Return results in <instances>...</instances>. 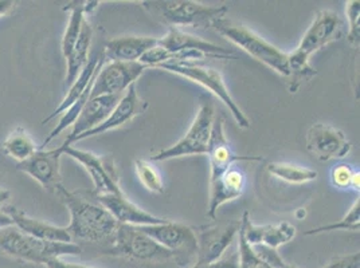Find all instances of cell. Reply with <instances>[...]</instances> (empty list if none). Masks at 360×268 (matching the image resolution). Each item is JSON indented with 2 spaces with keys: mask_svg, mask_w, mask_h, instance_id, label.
<instances>
[{
  "mask_svg": "<svg viewBox=\"0 0 360 268\" xmlns=\"http://www.w3.org/2000/svg\"><path fill=\"white\" fill-rule=\"evenodd\" d=\"M0 253L25 262L45 266L53 259L79 255L81 247L73 241L60 243L32 238L13 225L0 229Z\"/></svg>",
  "mask_w": 360,
  "mask_h": 268,
  "instance_id": "cell-2",
  "label": "cell"
},
{
  "mask_svg": "<svg viewBox=\"0 0 360 268\" xmlns=\"http://www.w3.org/2000/svg\"><path fill=\"white\" fill-rule=\"evenodd\" d=\"M140 229L165 250L174 253L175 259L179 262L181 257H186L187 262L191 256H196L195 232L194 228L186 224L167 220L163 224L140 227Z\"/></svg>",
  "mask_w": 360,
  "mask_h": 268,
  "instance_id": "cell-12",
  "label": "cell"
},
{
  "mask_svg": "<svg viewBox=\"0 0 360 268\" xmlns=\"http://www.w3.org/2000/svg\"><path fill=\"white\" fill-rule=\"evenodd\" d=\"M97 201L109 210V213L119 224L144 227V225H155V224H163L167 222V219L158 217L150 212L137 207L135 203H132L124 194V192L98 194Z\"/></svg>",
  "mask_w": 360,
  "mask_h": 268,
  "instance_id": "cell-17",
  "label": "cell"
},
{
  "mask_svg": "<svg viewBox=\"0 0 360 268\" xmlns=\"http://www.w3.org/2000/svg\"><path fill=\"white\" fill-rule=\"evenodd\" d=\"M345 15L348 20L347 41L354 48H358L360 43V1L349 0L345 3Z\"/></svg>",
  "mask_w": 360,
  "mask_h": 268,
  "instance_id": "cell-33",
  "label": "cell"
},
{
  "mask_svg": "<svg viewBox=\"0 0 360 268\" xmlns=\"http://www.w3.org/2000/svg\"><path fill=\"white\" fill-rule=\"evenodd\" d=\"M45 268H98L91 267V266H85L81 263H70L66 262L63 259H53L50 262H47L45 264Z\"/></svg>",
  "mask_w": 360,
  "mask_h": 268,
  "instance_id": "cell-38",
  "label": "cell"
},
{
  "mask_svg": "<svg viewBox=\"0 0 360 268\" xmlns=\"http://www.w3.org/2000/svg\"><path fill=\"white\" fill-rule=\"evenodd\" d=\"M246 188V176L240 168H229L222 176L210 181V201L207 216L217 217L218 208L226 203L240 199Z\"/></svg>",
  "mask_w": 360,
  "mask_h": 268,
  "instance_id": "cell-21",
  "label": "cell"
},
{
  "mask_svg": "<svg viewBox=\"0 0 360 268\" xmlns=\"http://www.w3.org/2000/svg\"><path fill=\"white\" fill-rule=\"evenodd\" d=\"M266 169L276 179L283 180L289 184H307L317 179L316 170L299 165L271 163Z\"/></svg>",
  "mask_w": 360,
  "mask_h": 268,
  "instance_id": "cell-29",
  "label": "cell"
},
{
  "mask_svg": "<svg viewBox=\"0 0 360 268\" xmlns=\"http://www.w3.org/2000/svg\"><path fill=\"white\" fill-rule=\"evenodd\" d=\"M317 70L311 66L309 60L296 53L295 50L288 53V76H286V86L290 93H297L304 82L311 81Z\"/></svg>",
  "mask_w": 360,
  "mask_h": 268,
  "instance_id": "cell-28",
  "label": "cell"
},
{
  "mask_svg": "<svg viewBox=\"0 0 360 268\" xmlns=\"http://www.w3.org/2000/svg\"><path fill=\"white\" fill-rule=\"evenodd\" d=\"M188 268H238V257L237 253L227 255L218 262L214 263H194L191 267Z\"/></svg>",
  "mask_w": 360,
  "mask_h": 268,
  "instance_id": "cell-37",
  "label": "cell"
},
{
  "mask_svg": "<svg viewBox=\"0 0 360 268\" xmlns=\"http://www.w3.org/2000/svg\"><path fill=\"white\" fill-rule=\"evenodd\" d=\"M91 8H96V3L90 1H72L63 7L65 11L70 13V18L66 26L65 34L62 36L60 42V50L65 58H68L73 50L79 34L82 30V23L85 20V14L89 13Z\"/></svg>",
  "mask_w": 360,
  "mask_h": 268,
  "instance_id": "cell-25",
  "label": "cell"
},
{
  "mask_svg": "<svg viewBox=\"0 0 360 268\" xmlns=\"http://www.w3.org/2000/svg\"><path fill=\"white\" fill-rule=\"evenodd\" d=\"M62 156V145L54 149H38L29 160L16 164V169L38 181L47 191L57 192L62 185L60 168Z\"/></svg>",
  "mask_w": 360,
  "mask_h": 268,
  "instance_id": "cell-14",
  "label": "cell"
},
{
  "mask_svg": "<svg viewBox=\"0 0 360 268\" xmlns=\"http://www.w3.org/2000/svg\"><path fill=\"white\" fill-rule=\"evenodd\" d=\"M240 220L214 223L194 228L196 238V263H214L225 256L227 248L238 235Z\"/></svg>",
  "mask_w": 360,
  "mask_h": 268,
  "instance_id": "cell-9",
  "label": "cell"
},
{
  "mask_svg": "<svg viewBox=\"0 0 360 268\" xmlns=\"http://www.w3.org/2000/svg\"><path fill=\"white\" fill-rule=\"evenodd\" d=\"M158 45L165 47L171 55L184 50H193L206 54L211 60H236L233 53L225 47L203 41L195 35L180 30L178 27H169L165 36L158 39Z\"/></svg>",
  "mask_w": 360,
  "mask_h": 268,
  "instance_id": "cell-19",
  "label": "cell"
},
{
  "mask_svg": "<svg viewBox=\"0 0 360 268\" xmlns=\"http://www.w3.org/2000/svg\"><path fill=\"white\" fill-rule=\"evenodd\" d=\"M93 38V29L89 22L85 19L82 23V30L70 55L66 58V86H70L75 78L82 72L89 60L90 46Z\"/></svg>",
  "mask_w": 360,
  "mask_h": 268,
  "instance_id": "cell-26",
  "label": "cell"
},
{
  "mask_svg": "<svg viewBox=\"0 0 360 268\" xmlns=\"http://www.w3.org/2000/svg\"><path fill=\"white\" fill-rule=\"evenodd\" d=\"M122 95L124 94H109L90 98L75 121L72 133L68 135L63 144L73 145L82 134L88 133L98 125H101L112 113V110L120 101Z\"/></svg>",
  "mask_w": 360,
  "mask_h": 268,
  "instance_id": "cell-18",
  "label": "cell"
},
{
  "mask_svg": "<svg viewBox=\"0 0 360 268\" xmlns=\"http://www.w3.org/2000/svg\"><path fill=\"white\" fill-rule=\"evenodd\" d=\"M345 35V25L335 11L321 10L316 14L314 22L305 31L301 42L295 48L305 58H311L312 54L320 51L326 46L330 45L335 41H339Z\"/></svg>",
  "mask_w": 360,
  "mask_h": 268,
  "instance_id": "cell-11",
  "label": "cell"
},
{
  "mask_svg": "<svg viewBox=\"0 0 360 268\" xmlns=\"http://www.w3.org/2000/svg\"><path fill=\"white\" fill-rule=\"evenodd\" d=\"M38 149L39 145L35 144L29 132H26L23 128H16L11 130L1 142L3 153L15 160L18 164L29 160Z\"/></svg>",
  "mask_w": 360,
  "mask_h": 268,
  "instance_id": "cell-27",
  "label": "cell"
},
{
  "mask_svg": "<svg viewBox=\"0 0 360 268\" xmlns=\"http://www.w3.org/2000/svg\"><path fill=\"white\" fill-rule=\"evenodd\" d=\"M158 69L165 70L172 74L180 75L186 79H190L198 85L203 86L205 89L210 90L211 93L221 100V102L227 106L230 110L233 119L238 123L242 129L250 128V119L245 116V113L240 110L238 104L231 97L230 91L226 86L225 79L217 69H212L205 65H199L194 62H183V63H165L160 65Z\"/></svg>",
  "mask_w": 360,
  "mask_h": 268,
  "instance_id": "cell-5",
  "label": "cell"
},
{
  "mask_svg": "<svg viewBox=\"0 0 360 268\" xmlns=\"http://www.w3.org/2000/svg\"><path fill=\"white\" fill-rule=\"evenodd\" d=\"M56 194L70 212V224L66 227L72 241L113 243L119 223L98 201L93 203L60 185Z\"/></svg>",
  "mask_w": 360,
  "mask_h": 268,
  "instance_id": "cell-1",
  "label": "cell"
},
{
  "mask_svg": "<svg viewBox=\"0 0 360 268\" xmlns=\"http://www.w3.org/2000/svg\"><path fill=\"white\" fill-rule=\"evenodd\" d=\"M156 45L158 38L128 35L108 41L103 51L110 62H139L146 51Z\"/></svg>",
  "mask_w": 360,
  "mask_h": 268,
  "instance_id": "cell-24",
  "label": "cell"
},
{
  "mask_svg": "<svg viewBox=\"0 0 360 268\" xmlns=\"http://www.w3.org/2000/svg\"><path fill=\"white\" fill-rule=\"evenodd\" d=\"M1 208L10 215L14 227L29 236L39 239V240H47V241L72 243V238L66 227H57L54 224L31 217L30 215H27L26 212L13 206H3Z\"/></svg>",
  "mask_w": 360,
  "mask_h": 268,
  "instance_id": "cell-22",
  "label": "cell"
},
{
  "mask_svg": "<svg viewBox=\"0 0 360 268\" xmlns=\"http://www.w3.org/2000/svg\"><path fill=\"white\" fill-rule=\"evenodd\" d=\"M135 172L139 181L152 194H165V184L158 168L147 160L137 159L135 161Z\"/></svg>",
  "mask_w": 360,
  "mask_h": 268,
  "instance_id": "cell-31",
  "label": "cell"
},
{
  "mask_svg": "<svg viewBox=\"0 0 360 268\" xmlns=\"http://www.w3.org/2000/svg\"><path fill=\"white\" fill-rule=\"evenodd\" d=\"M307 150L320 161L340 160L351 152L345 134L330 123H315L305 135Z\"/></svg>",
  "mask_w": 360,
  "mask_h": 268,
  "instance_id": "cell-13",
  "label": "cell"
},
{
  "mask_svg": "<svg viewBox=\"0 0 360 268\" xmlns=\"http://www.w3.org/2000/svg\"><path fill=\"white\" fill-rule=\"evenodd\" d=\"M240 229L246 241L252 247L264 244L274 250H278V247L285 246L296 236V227L293 224L281 222L278 224L255 225L250 220L249 212H245L240 217Z\"/></svg>",
  "mask_w": 360,
  "mask_h": 268,
  "instance_id": "cell-16",
  "label": "cell"
},
{
  "mask_svg": "<svg viewBox=\"0 0 360 268\" xmlns=\"http://www.w3.org/2000/svg\"><path fill=\"white\" fill-rule=\"evenodd\" d=\"M330 177L333 187L339 189H352L359 192V170H356L351 165L339 164L333 166L330 170Z\"/></svg>",
  "mask_w": 360,
  "mask_h": 268,
  "instance_id": "cell-32",
  "label": "cell"
},
{
  "mask_svg": "<svg viewBox=\"0 0 360 268\" xmlns=\"http://www.w3.org/2000/svg\"><path fill=\"white\" fill-rule=\"evenodd\" d=\"M211 27L231 43L246 51L255 60L266 65L284 78L288 76V53L271 45L258 34H255V31L227 19L226 16L217 19Z\"/></svg>",
  "mask_w": 360,
  "mask_h": 268,
  "instance_id": "cell-4",
  "label": "cell"
},
{
  "mask_svg": "<svg viewBox=\"0 0 360 268\" xmlns=\"http://www.w3.org/2000/svg\"><path fill=\"white\" fill-rule=\"evenodd\" d=\"M140 62H110L96 75L90 98L109 94H122L135 85L136 81L147 70Z\"/></svg>",
  "mask_w": 360,
  "mask_h": 268,
  "instance_id": "cell-10",
  "label": "cell"
},
{
  "mask_svg": "<svg viewBox=\"0 0 360 268\" xmlns=\"http://www.w3.org/2000/svg\"><path fill=\"white\" fill-rule=\"evenodd\" d=\"M16 1L13 0H0V18L10 15L16 8Z\"/></svg>",
  "mask_w": 360,
  "mask_h": 268,
  "instance_id": "cell-39",
  "label": "cell"
},
{
  "mask_svg": "<svg viewBox=\"0 0 360 268\" xmlns=\"http://www.w3.org/2000/svg\"><path fill=\"white\" fill-rule=\"evenodd\" d=\"M214 119H215V114H214L212 105L210 102L202 104L187 133L184 134L175 145L159 150L158 153L152 154L150 160L168 161L178 157H184V156L207 154Z\"/></svg>",
  "mask_w": 360,
  "mask_h": 268,
  "instance_id": "cell-7",
  "label": "cell"
},
{
  "mask_svg": "<svg viewBox=\"0 0 360 268\" xmlns=\"http://www.w3.org/2000/svg\"><path fill=\"white\" fill-rule=\"evenodd\" d=\"M323 268H360V253H354L338 256Z\"/></svg>",
  "mask_w": 360,
  "mask_h": 268,
  "instance_id": "cell-36",
  "label": "cell"
},
{
  "mask_svg": "<svg viewBox=\"0 0 360 268\" xmlns=\"http://www.w3.org/2000/svg\"><path fill=\"white\" fill-rule=\"evenodd\" d=\"M284 268H299V267H295V266H289V264H286L285 267Z\"/></svg>",
  "mask_w": 360,
  "mask_h": 268,
  "instance_id": "cell-42",
  "label": "cell"
},
{
  "mask_svg": "<svg viewBox=\"0 0 360 268\" xmlns=\"http://www.w3.org/2000/svg\"><path fill=\"white\" fill-rule=\"evenodd\" d=\"M13 219L10 217V215L3 208H0V229L7 228V227H13Z\"/></svg>",
  "mask_w": 360,
  "mask_h": 268,
  "instance_id": "cell-40",
  "label": "cell"
},
{
  "mask_svg": "<svg viewBox=\"0 0 360 268\" xmlns=\"http://www.w3.org/2000/svg\"><path fill=\"white\" fill-rule=\"evenodd\" d=\"M10 197H11V192H10L7 188L0 187V208H1L3 206H6V203L8 201Z\"/></svg>",
  "mask_w": 360,
  "mask_h": 268,
  "instance_id": "cell-41",
  "label": "cell"
},
{
  "mask_svg": "<svg viewBox=\"0 0 360 268\" xmlns=\"http://www.w3.org/2000/svg\"><path fill=\"white\" fill-rule=\"evenodd\" d=\"M143 8L152 18L162 20L169 27H195L209 29L212 23L227 15V6H206L191 0H165V1H143Z\"/></svg>",
  "mask_w": 360,
  "mask_h": 268,
  "instance_id": "cell-3",
  "label": "cell"
},
{
  "mask_svg": "<svg viewBox=\"0 0 360 268\" xmlns=\"http://www.w3.org/2000/svg\"><path fill=\"white\" fill-rule=\"evenodd\" d=\"M210 164V181L222 176L229 168L240 161H264L261 156H240L231 149L226 138L224 119H214L210 144L207 150Z\"/></svg>",
  "mask_w": 360,
  "mask_h": 268,
  "instance_id": "cell-15",
  "label": "cell"
},
{
  "mask_svg": "<svg viewBox=\"0 0 360 268\" xmlns=\"http://www.w3.org/2000/svg\"><path fill=\"white\" fill-rule=\"evenodd\" d=\"M108 253L141 263H162L175 255L144 234L140 227L119 224Z\"/></svg>",
  "mask_w": 360,
  "mask_h": 268,
  "instance_id": "cell-6",
  "label": "cell"
},
{
  "mask_svg": "<svg viewBox=\"0 0 360 268\" xmlns=\"http://www.w3.org/2000/svg\"><path fill=\"white\" fill-rule=\"evenodd\" d=\"M105 62V55H104V51H103V50H101L100 53H97L94 57L89 58L88 63H86L85 67L82 69V72L75 78V82L69 86V89L66 91V94H65L63 100L60 101V104L53 110V113H50V114L42 121V125H46L47 122H50V121H53L56 117L60 116L66 109H69L72 105L75 104V101H77L86 90L91 88L96 75L100 72V69L104 66Z\"/></svg>",
  "mask_w": 360,
  "mask_h": 268,
  "instance_id": "cell-23",
  "label": "cell"
},
{
  "mask_svg": "<svg viewBox=\"0 0 360 268\" xmlns=\"http://www.w3.org/2000/svg\"><path fill=\"white\" fill-rule=\"evenodd\" d=\"M255 253L269 266L270 268H284L286 266L284 259L280 256V253L277 250L264 246V244H258L253 247Z\"/></svg>",
  "mask_w": 360,
  "mask_h": 268,
  "instance_id": "cell-35",
  "label": "cell"
},
{
  "mask_svg": "<svg viewBox=\"0 0 360 268\" xmlns=\"http://www.w3.org/2000/svg\"><path fill=\"white\" fill-rule=\"evenodd\" d=\"M238 268H270L257 253L253 247L246 241L243 232L238 231Z\"/></svg>",
  "mask_w": 360,
  "mask_h": 268,
  "instance_id": "cell-34",
  "label": "cell"
},
{
  "mask_svg": "<svg viewBox=\"0 0 360 268\" xmlns=\"http://www.w3.org/2000/svg\"><path fill=\"white\" fill-rule=\"evenodd\" d=\"M360 228V200L358 199L349 210L347 212L345 217L336 223L327 224L321 225L317 228H312L309 231H305L304 235L311 236V235H320L324 232H330V231H359Z\"/></svg>",
  "mask_w": 360,
  "mask_h": 268,
  "instance_id": "cell-30",
  "label": "cell"
},
{
  "mask_svg": "<svg viewBox=\"0 0 360 268\" xmlns=\"http://www.w3.org/2000/svg\"><path fill=\"white\" fill-rule=\"evenodd\" d=\"M62 147L63 156H69L86 169L94 184L97 196L122 192L119 182V172L112 154L98 156L88 150L77 149L73 145L62 144Z\"/></svg>",
  "mask_w": 360,
  "mask_h": 268,
  "instance_id": "cell-8",
  "label": "cell"
},
{
  "mask_svg": "<svg viewBox=\"0 0 360 268\" xmlns=\"http://www.w3.org/2000/svg\"><path fill=\"white\" fill-rule=\"evenodd\" d=\"M147 107H148V102L139 97L135 85H132L129 89L124 93V95L121 97V100L117 102V105L115 106L112 113L108 116V119L101 125L94 128L93 130L82 134L77 140V142L82 141L85 138L93 137V135H98V134L117 129L122 125L131 122L132 119H135L137 116L143 114L147 110Z\"/></svg>",
  "mask_w": 360,
  "mask_h": 268,
  "instance_id": "cell-20",
  "label": "cell"
}]
</instances>
